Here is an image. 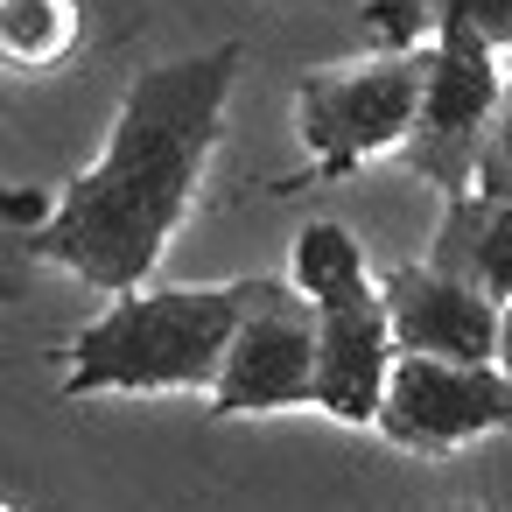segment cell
<instances>
[{
  "mask_svg": "<svg viewBox=\"0 0 512 512\" xmlns=\"http://www.w3.org/2000/svg\"><path fill=\"white\" fill-rule=\"evenodd\" d=\"M442 29H470L498 57H512V0H442Z\"/></svg>",
  "mask_w": 512,
  "mask_h": 512,
  "instance_id": "obj_13",
  "label": "cell"
},
{
  "mask_svg": "<svg viewBox=\"0 0 512 512\" xmlns=\"http://www.w3.org/2000/svg\"><path fill=\"white\" fill-rule=\"evenodd\" d=\"M239 309H246V281H183V288L148 281L134 295H113L64 344L57 400H106V393H204L211 400Z\"/></svg>",
  "mask_w": 512,
  "mask_h": 512,
  "instance_id": "obj_2",
  "label": "cell"
},
{
  "mask_svg": "<svg viewBox=\"0 0 512 512\" xmlns=\"http://www.w3.org/2000/svg\"><path fill=\"white\" fill-rule=\"evenodd\" d=\"M316 337H323L316 344V414H330L337 428H372L379 400H386V379L400 365L379 274L316 302Z\"/></svg>",
  "mask_w": 512,
  "mask_h": 512,
  "instance_id": "obj_7",
  "label": "cell"
},
{
  "mask_svg": "<svg viewBox=\"0 0 512 512\" xmlns=\"http://www.w3.org/2000/svg\"><path fill=\"white\" fill-rule=\"evenodd\" d=\"M288 281H295L309 302H330V295H344V288L372 281V260H365V246H358V232H351V225L316 218V225H302V232H295V246H288Z\"/></svg>",
  "mask_w": 512,
  "mask_h": 512,
  "instance_id": "obj_11",
  "label": "cell"
},
{
  "mask_svg": "<svg viewBox=\"0 0 512 512\" xmlns=\"http://www.w3.org/2000/svg\"><path fill=\"white\" fill-rule=\"evenodd\" d=\"M358 36H365V57H421L442 36V0H365Z\"/></svg>",
  "mask_w": 512,
  "mask_h": 512,
  "instance_id": "obj_12",
  "label": "cell"
},
{
  "mask_svg": "<svg viewBox=\"0 0 512 512\" xmlns=\"http://www.w3.org/2000/svg\"><path fill=\"white\" fill-rule=\"evenodd\" d=\"M386 288V316H393V344L400 358H463V365H491L498 337H505V309L477 288H463L456 274L428 267V260H400L379 274Z\"/></svg>",
  "mask_w": 512,
  "mask_h": 512,
  "instance_id": "obj_8",
  "label": "cell"
},
{
  "mask_svg": "<svg viewBox=\"0 0 512 512\" xmlns=\"http://www.w3.org/2000/svg\"><path fill=\"white\" fill-rule=\"evenodd\" d=\"M435 512H498V505H435Z\"/></svg>",
  "mask_w": 512,
  "mask_h": 512,
  "instance_id": "obj_16",
  "label": "cell"
},
{
  "mask_svg": "<svg viewBox=\"0 0 512 512\" xmlns=\"http://www.w3.org/2000/svg\"><path fill=\"white\" fill-rule=\"evenodd\" d=\"M512 428V372L463 365V358H400L379 400L372 435H386L407 456H456L484 435Z\"/></svg>",
  "mask_w": 512,
  "mask_h": 512,
  "instance_id": "obj_6",
  "label": "cell"
},
{
  "mask_svg": "<svg viewBox=\"0 0 512 512\" xmlns=\"http://www.w3.org/2000/svg\"><path fill=\"white\" fill-rule=\"evenodd\" d=\"M421 260L442 267V274H456L463 288L491 295L498 309H512V197H498V190L449 197Z\"/></svg>",
  "mask_w": 512,
  "mask_h": 512,
  "instance_id": "obj_9",
  "label": "cell"
},
{
  "mask_svg": "<svg viewBox=\"0 0 512 512\" xmlns=\"http://www.w3.org/2000/svg\"><path fill=\"white\" fill-rule=\"evenodd\" d=\"M316 302L288 274H246V309L211 386V421H267L316 407Z\"/></svg>",
  "mask_w": 512,
  "mask_h": 512,
  "instance_id": "obj_4",
  "label": "cell"
},
{
  "mask_svg": "<svg viewBox=\"0 0 512 512\" xmlns=\"http://www.w3.org/2000/svg\"><path fill=\"white\" fill-rule=\"evenodd\" d=\"M477 190H498L512 197V57H505V106H498V134L484 148V169H477Z\"/></svg>",
  "mask_w": 512,
  "mask_h": 512,
  "instance_id": "obj_14",
  "label": "cell"
},
{
  "mask_svg": "<svg viewBox=\"0 0 512 512\" xmlns=\"http://www.w3.org/2000/svg\"><path fill=\"white\" fill-rule=\"evenodd\" d=\"M498 365L512 372V309H505V337H498Z\"/></svg>",
  "mask_w": 512,
  "mask_h": 512,
  "instance_id": "obj_15",
  "label": "cell"
},
{
  "mask_svg": "<svg viewBox=\"0 0 512 512\" xmlns=\"http://www.w3.org/2000/svg\"><path fill=\"white\" fill-rule=\"evenodd\" d=\"M421 85H428V50L421 57H358V64H323L295 78V134H302V176L309 183H344L386 155H407L414 120H421Z\"/></svg>",
  "mask_w": 512,
  "mask_h": 512,
  "instance_id": "obj_3",
  "label": "cell"
},
{
  "mask_svg": "<svg viewBox=\"0 0 512 512\" xmlns=\"http://www.w3.org/2000/svg\"><path fill=\"white\" fill-rule=\"evenodd\" d=\"M239 64V43L141 64L113 106L106 148L57 190V211L29 239V253L99 295L148 288L169 239L197 211L204 169L225 141V113L239 92Z\"/></svg>",
  "mask_w": 512,
  "mask_h": 512,
  "instance_id": "obj_1",
  "label": "cell"
},
{
  "mask_svg": "<svg viewBox=\"0 0 512 512\" xmlns=\"http://www.w3.org/2000/svg\"><path fill=\"white\" fill-rule=\"evenodd\" d=\"M498 106H505V57L470 36V29H442L428 50V85H421V120L407 141V176H421L428 190L463 197L477 190L484 148L498 134Z\"/></svg>",
  "mask_w": 512,
  "mask_h": 512,
  "instance_id": "obj_5",
  "label": "cell"
},
{
  "mask_svg": "<svg viewBox=\"0 0 512 512\" xmlns=\"http://www.w3.org/2000/svg\"><path fill=\"white\" fill-rule=\"evenodd\" d=\"M85 50V8L78 0H0V57L15 78L71 71Z\"/></svg>",
  "mask_w": 512,
  "mask_h": 512,
  "instance_id": "obj_10",
  "label": "cell"
},
{
  "mask_svg": "<svg viewBox=\"0 0 512 512\" xmlns=\"http://www.w3.org/2000/svg\"><path fill=\"white\" fill-rule=\"evenodd\" d=\"M0 512H22V505H0Z\"/></svg>",
  "mask_w": 512,
  "mask_h": 512,
  "instance_id": "obj_17",
  "label": "cell"
}]
</instances>
